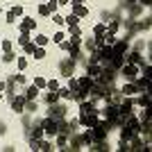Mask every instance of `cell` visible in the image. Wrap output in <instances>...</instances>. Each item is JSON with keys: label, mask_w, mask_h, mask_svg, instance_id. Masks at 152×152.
<instances>
[{"label": "cell", "mask_w": 152, "mask_h": 152, "mask_svg": "<svg viewBox=\"0 0 152 152\" xmlns=\"http://www.w3.org/2000/svg\"><path fill=\"white\" fill-rule=\"evenodd\" d=\"M0 48H2V52H9L14 48V41L12 39H2V41H0Z\"/></svg>", "instance_id": "21"}, {"label": "cell", "mask_w": 152, "mask_h": 152, "mask_svg": "<svg viewBox=\"0 0 152 152\" xmlns=\"http://www.w3.org/2000/svg\"><path fill=\"white\" fill-rule=\"evenodd\" d=\"M37 30V20L32 18V16H20V20H18V32H34Z\"/></svg>", "instance_id": "5"}, {"label": "cell", "mask_w": 152, "mask_h": 152, "mask_svg": "<svg viewBox=\"0 0 152 152\" xmlns=\"http://www.w3.org/2000/svg\"><path fill=\"white\" fill-rule=\"evenodd\" d=\"M111 50H114V55H125V52L129 50V43H127V41H118V39H116V43L111 45Z\"/></svg>", "instance_id": "9"}, {"label": "cell", "mask_w": 152, "mask_h": 152, "mask_svg": "<svg viewBox=\"0 0 152 152\" xmlns=\"http://www.w3.org/2000/svg\"><path fill=\"white\" fill-rule=\"evenodd\" d=\"M27 64H30V61H27L25 55H16V66H18V70H25Z\"/></svg>", "instance_id": "16"}, {"label": "cell", "mask_w": 152, "mask_h": 152, "mask_svg": "<svg viewBox=\"0 0 152 152\" xmlns=\"http://www.w3.org/2000/svg\"><path fill=\"white\" fill-rule=\"evenodd\" d=\"M136 2H139L141 7H150V0H136Z\"/></svg>", "instance_id": "30"}, {"label": "cell", "mask_w": 152, "mask_h": 152, "mask_svg": "<svg viewBox=\"0 0 152 152\" xmlns=\"http://www.w3.org/2000/svg\"><path fill=\"white\" fill-rule=\"evenodd\" d=\"M45 2H48V7H50V12H52V14H55V12H57V9H59L57 0H45Z\"/></svg>", "instance_id": "29"}, {"label": "cell", "mask_w": 152, "mask_h": 152, "mask_svg": "<svg viewBox=\"0 0 152 152\" xmlns=\"http://www.w3.org/2000/svg\"><path fill=\"white\" fill-rule=\"evenodd\" d=\"M64 18H66V25H68V27H73V25H80V18H77V16H73V14L64 16Z\"/></svg>", "instance_id": "23"}, {"label": "cell", "mask_w": 152, "mask_h": 152, "mask_svg": "<svg viewBox=\"0 0 152 152\" xmlns=\"http://www.w3.org/2000/svg\"><path fill=\"white\" fill-rule=\"evenodd\" d=\"M77 86H80V91H86V93H89L91 86H93V80H91L89 75H80L77 77Z\"/></svg>", "instance_id": "7"}, {"label": "cell", "mask_w": 152, "mask_h": 152, "mask_svg": "<svg viewBox=\"0 0 152 152\" xmlns=\"http://www.w3.org/2000/svg\"><path fill=\"white\" fill-rule=\"evenodd\" d=\"M121 93H123V98H134V95L141 93V91L136 89V84H134V82H127V84H123Z\"/></svg>", "instance_id": "6"}, {"label": "cell", "mask_w": 152, "mask_h": 152, "mask_svg": "<svg viewBox=\"0 0 152 152\" xmlns=\"http://www.w3.org/2000/svg\"><path fill=\"white\" fill-rule=\"evenodd\" d=\"M73 7V16H77V18H86L89 16V7H84L82 2L80 5H70Z\"/></svg>", "instance_id": "10"}, {"label": "cell", "mask_w": 152, "mask_h": 152, "mask_svg": "<svg viewBox=\"0 0 152 152\" xmlns=\"http://www.w3.org/2000/svg\"><path fill=\"white\" fill-rule=\"evenodd\" d=\"M32 41H34L37 45H43V48H45V45L50 43V37H48V34H43V32H39V34L32 39Z\"/></svg>", "instance_id": "13"}, {"label": "cell", "mask_w": 152, "mask_h": 152, "mask_svg": "<svg viewBox=\"0 0 152 152\" xmlns=\"http://www.w3.org/2000/svg\"><path fill=\"white\" fill-rule=\"evenodd\" d=\"M0 14H2V7H0Z\"/></svg>", "instance_id": "34"}, {"label": "cell", "mask_w": 152, "mask_h": 152, "mask_svg": "<svg viewBox=\"0 0 152 152\" xmlns=\"http://www.w3.org/2000/svg\"><path fill=\"white\" fill-rule=\"evenodd\" d=\"M39 93H41V89H39V86H34V84H30V86L25 89V100H37Z\"/></svg>", "instance_id": "11"}, {"label": "cell", "mask_w": 152, "mask_h": 152, "mask_svg": "<svg viewBox=\"0 0 152 152\" xmlns=\"http://www.w3.org/2000/svg\"><path fill=\"white\" fill-rule=\"evenodd\" d=\"M25 95L23 93H14L12 95V111L14 114H25Z\"/></svg>", "instance_id": "4"}, {"label": "cell", "mask_w": 152, "mask_h": 152, "mask_svg": "<svg viewBox=\"0 0 152 152\" xmlns=\"http://www.w3.org/2000/svg\"><path fill=\"white\" fill-rule=\"evenodd\" d=\"M37 14L41 16V18H50L52 16V12H50V7H48V2H37Z\"/></svg>", "instance_id": "8"}, {"label": "cell", "mask_w": 152, "mask_h": 152, "mask_svg": "<svg viewBox=\"0 0 152 152\" xmlns=\"http://www.w3.org/2000/svg\"><path fill=\"white\" fill-rule=\"evenodd\" d=\"M30 136L34 141H39V139H43V127L41 125H37V127H32V132H30Z\"/></svg>", "instance_id": "17"}, {"label": "cell", "mask_w": 152, "mask_h": 152, "mask_svg": "<svg viewBox=\"0 0 152 152\" xmlns=\"http://www.w3.org/2000/svg\"><path fill=\"white\" fill-rule=\"evenodd\" d=\"M12 2H18V0H12Z\"/></svg>", "instance_id": "33"}, {"label": "cell", "mask_w": 152, "mask_h": 152, "mask_svg": "<svg viewBox=\"0 0 152 152\" xmlns=\"http://www.w3.org/2000/svg\"><path fill=\"white\" fill-rule=\"evenodd\" d=\"M30 39H32V37L27 34V32H18V39H16V43H18L20 48H23V45H25L27 41H30Z\"/></svg>", "instance_id": "20"}, {"label": "cell", "mask_w": 152, "mask_h": 152, "mask_svg": "<svg viewBox=\"0 0 152 152\" xmlns=\"http://www.w3.org/2000/svg\"><path fill=\"white\" fill-rule=\"evenodd\" d=\"M91 32H93V37H100V34H104V32H107V23H104V20L95 23V27H93Z\"/></svg>", "instance_id": "15"}, {"label": "cell", "mask_w": 152, "mask_h": 152, "mask_svg": "<svg viewBox=\"0 0 152 152\" xmlns=\"http://www.w3.org/2000/svg\"><path fill=\"white\" fill-rule=\"evenodd\" d=\"M57 93H59V100H64V102L73 100V91H70L68 86H61V89H57Z\"/></svg>", "instance_id": "12"}, {"label": "cell", "mask_w": 152, "mask_h": 152, "mask_svg": "<svg viewBox=\"0 0 152 152\" xmlns=\"http://www.w3.org/2000/svg\"><path fill=\"white\" fill-rule=\"evenodd\" d=\"M139 73H141V66H139V64H123L121 70H118V75L125 77V82H134V80L139 77Z\"/></svg>", "instance_id": "2"}, {"label": "cell", "mask_w": 152, "mask_h": 152, "mask_svg": "<svg viewBox=\"0 0 152 152\" xmlns=\"http://www.w3.org/2000/svg\"><path fill=\"white\" fill-rule=\"evenodd\" d=\"M32 57L37 59V61H43V59H45V48H43V45H37L34 52H32Z\"/></svg>", "instance_id": "14"}, {"label": "cell", "mask_w": 152, "mask_h": 152, "mask_svg": "<svg viewBox=\"0 0 152 152\" xmlns=\"http://www.w3.org/2000/svg\"><path fill=\"white\" fill-rule=\"evenodd\" d=\"M45 102H48V104L59 102V93H57V91H48V93H45Z\"/></svg>", "instance_id": "18"}, {"label": "cell", "mask_w": 152, "mask_h": 152, "mask_svg": "<svg viewBox=\"0 0 152 152\" xmlns=\"http://www.w3.org/2000/svg\"><path fill=\"white\" fill-rule=\"evenodd\" d=\"M127 2H129V5H132V2H136V0H127Z\"/></svg>", "instance_id": "32"}, {"label": "cell", "mask_w": 152, "mask_h": 152, "mask_svg": "<svg viewBox=\"0 0 152 152\" xmlns=\"http://www.w3.org/2000/svg\"><path fill=\"white\" fill-rule=\"evenodd\" d=\"M34 48H37V43H34V41L30 39V41H27V43L23 45V55H25V57H30L32 52H34Z\"/></svg>", "instance_id": "19"}, {"label": "cell", "mask_w": 152, "mask_h": 152, "mask_svg": "<svg viewBox=\"0 0 152 152\" xmlns=\"http://www.w3.org/2000/svg\"><path fill=\"white\" fill-rule=\"evenodd\" d=\"M12 61H16V55H14L12 50H9V52H2V64H12Z\"/></svg>", "instance_id": "24"}, {"label": "cell", "mask_w": 152, "mask_h": 152, "mask_svg": "<svg viewBox=\"0 0 152 152\" xmlns=\"http://www.w3.org/2000/svg\"><path fill=\"white\" fill-rule=\"evenodd\" d=\"M52 23H55V25H66V18H64L59 12H55L52 14Z\"/></svg>", "instance_id": "22"}, {"label": "cell", "mask_w": 152, "mask_h": 152, "mask_svg": "<svg viewBox=\"0 0 152 152\" xmlns=\"http://www.w3.org/2000/svg\"><path fill=\"white\" fill-rule=\"evenodd\" d=\"M41 127H43V136H48V139H55L59 134V121H55L50 116H45L41 121Z\"/></svg>", "instance_id": "1"}, {"label": "cell", "mask_w": 152, "mask_h": 152, "mask_svg": "<svg viewBox=\"0 0 152 152\" xmlns=\"http://www.w3.org/2000/svg\"><path fill=\"white\" fill-rule=\"evenodd\" d=\"M12 12H14V16H16V18H20V16L25 14V9H23V5H14Z\"/></svg>", "instance_id": "27"}, {"label": "cell", "mask_w": 152, "mask_h": 152, "mask_svg": "<svg viewBox=\"0 0 152 152\" xmlns=\"http://www.w3.org/2000/svg\"><path fill=\"white\" fill-rule=\"evenodd\" d=\"M32 84H34V86H39V89H43V86H45V84H48V82H45V80H43V77H41V75H37V77H34V82H32Z\"/></svg>", "instance_id": "28"}, {"label": "cell", "mask_w": 152, "mask_h": 152, "mask_svg": "<svg viewBox=\"0 0 152 152\" xmlns=\"http://www.w3.org/2000/svg\"><path fill=\"white\" fill-rule=\"evenodd\" d=\"M57 5L59 7H66V5H70V0H57Z\"/></svg>", "instance_id": "31"}, {"label": "cell", "mask_w": 152, "mask_h": 152, "mask_svg": "<svg viewBox=\"0 0 152 152\" xmlns=\"http://www.w3.org/2000/svg\"><path fill=\"white\" fill-rule=\"evenodd\" d=\"M50 39H52V43H57V45H59V43L64 41V39H66V34H64V32H55V34H52Z\"/></svg>", "instance_id": "26"}, {"label": "cell", "mask_w": 152, "mask_h": 152, "mask_svg": "<svg viewBox=\"0 0 152 152\" xmlns=\"http://www.w3.org/2000/svg\"><path fill=\"white\" fill-rule=\"evenodd\" d=\"M48 116H50V118H55V121H61V118H66V116H68V111H66V107H64V104L55 102V104H48Z\"/></svg>", "instance_id": "3"}, {"label": "cell", "mask_w": 152, "mask_h": 152, "mask_svg": "<svg viewBox=\"0 0 152 152\" xmlns=\"http://www.w3.org/2000/svg\"><path fill=\"white\" fill-rule=\"evenodd\" d=\"M45 86H48V91H57L59 89V80H57V77H52V80H48Z\"/></svg>", "instance_id": "25"}]
</instances>
